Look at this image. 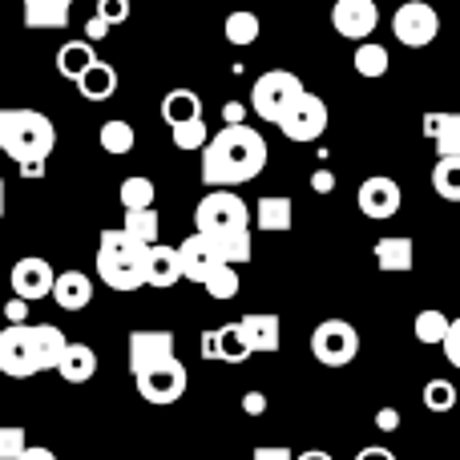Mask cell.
Masks as SVG:
<instances>
[{"label": "cell", "instance_id": "6da1fadb", "mask_svg": "<svg viewBox=\"0 0 460 460\" xmlns=\"http://www.w3.org/2000/svg\"><path fill=\"white\" fill-rule=\"evenodd\" d=\"M262 166H267V142L251 126H223L202 150V182L215 190L251 182L262 174Z\"/></svg>", "mask_w": 460, "mask_h": 460}, {"label": "cell", "instance_id": "7a4b0ae2", "mask_svg": "<svg viewBox=\"0 0 460 460\" xmlns=\"http://www.w3.org/2000/svg\"><path fill=\"white\" fill-rule=\"evenodd\" d=\"M57 150V126L40 110H0V154L21 162H49Z\"/></svg>", "mask_w": 460, "mask_h": 460}, {"label": "cell", "instance_id": "3957f363", "mask_svg": "<svg viewBox=\"0 0 460 460\" xmlns=\"http://www.w3.org/2000/svg\"><path fill=\"white\" fill-rule=\"evenodd\" d=\"M97 275L110 291H137L146 287V246L134 234H126L121 226L102 230L97 243Z\"/></svg>", "mask_w": 460, "mask_h": 460}, {"label": "cell", "instance_id": "277c9868", "mask_svg": "<svg viewBox=\"0 0 460 460\" xmlns=\"http://www.w3.org/2000/svg\"><path fill=\"white\" fill-rule=\"evenodd\" d=\"M194 230H199V234H210V238L251 230V207L230 190H210L207 199L199 202V210H194Z\"/></svg>", "mask_w": 460, "mask_h": 460}, {"label": "cell", "instance_id": "5b68a950", "mask_svg": "<svg viewBox=\"0 0 460 460\" xmlns=\"http://www.w3.org/2000/svg\"><path fill=\"white\" fill-rule=\"evenodd\" d=\"M307 93L303 89V81L295 77V73H287V69H267L259 81H254V89H251V110L259 113L262 121H270V126H279V118H283L287 110H291L299 97Z\"/></svg>", "mask_w": 460, "mask_h": 460}, {"label": "cell", "instance_id": "8992f818", "mask_svg": "<svg viewBox=\"0 0 460 460\" xmlns=\"http://www.w3.org/2000/svg\"><path fill=\"white\" fill-rule=\"evenodd\" d=\"M186 384H190V376H186V364L178 356L166 359V364H154V367H146V372L134 376L137 396H142L146 404H158V408L178 404V400L186 396Z\"/></svg>", "mask_w": 460, "mask_h": 460}, {"label": "cell", "instance_id": "52a82bcc", "mask_svg": "<svg viewBox=\"0 0 460 460\" xmlns=\"http://www.w3.org/2000/svg\"><path fill=\"white\" fill-rule=\"evenodd\" d=\"M311 356L323 367H348L359 356V332L348 319H323L311 332Z\"/></svg>", "mask_w": 460, "mask_h": 460}, {"label": "cell", "instance_id": "ba28073f", "mask_svg": "<svg viewBox=\"0 0 460 460\" xmlns=\"http://www.w3.org/2000/svg\"><path fill=\"white\" fill-rule=\"evenodd\" d=\"M392 32L404 49H424L440 37V16L429 0H404V4L392 13Z\"/></svg>", "mask_w": 460, "mask_h": 460}, {"label": "cell", "instance_id": "9c48e42d", "mask_svg": "<svg viewBox=\"0 0 460 460\" xmlns=\"http://www.w3.org/2000/svg\"><path fill=\"white\" fill-rule=\"evenodd\" d=\"M279 129H283L287 142H299V146L319 142L323 129H327V102L323 97H315V93H303L299 102L279 118Z\"/></svg>", "mask_w": 460, "mask_h": 460}, {"label": "cell", "instance_id": "30bf717a", "mask_svg": "<svg viewBox=\"0 0 460 460\" xmlns=\"http://www.w3.org/2000/svg\"><path fill=\"white\" fill-rule=\"evenodd\" d=\"M0 372L13 380H29L40 372L37 351H32V323H8L0 332Z\"/></svg>", "mask_w": 460, "mask_h": 460}, {"label": "cell", "instance_id": "8fae6325", "mask_svg": "<svg viewBox=\"0 0 460 460\" xmlns=\"http://www.w3.org/2000/svg\"><path fill=\"white\" fill-rule=\"evenodd\" d=\"M356 202H359V215H367L372 223H388V218H396L400 207H404V190H400L396 178L372 174L359 182Z\"/></svg>", "mask_w": 460, "mask_h": 460}, {"label": "cell", "instance_id": "7c38bea8", "mask_svg": "<svg viewBox=\"0 0 460 460\" xmlns=\"http://www.w3.org/2000/svg\"><path fill=\"white\" fill-rule=\"evenodd\" d=\"M57 270L49 267V259H37V254H24V259L13 262V275H8V287H13L16 299L24 303H40L53 295Z\"/></svg>", "mask_w": 460, "mask_h": 460}, {"label": "cell", "instance_id": "4fadbf2b", "mask_svg": "<svg viewBox=\"0 0 460 460\" xmlns=\"http://www.w3.org/2000/svg\"><path fill=\"white\" fill-rule=\"evenodd\" d=\"M332 29L348 40H372V32L380 29V4L376 0H335L332 8Z\"/></svg>", "mask_w": 460, "mask_h": 460}, {"label": "cell", "instance_id": "5bb4252c", "mask_svg": "<svg viewBox=\"0 0 460 460\" xmlns=\"http://www.w3.org/2000/svg\"><path fill=\"white\" fill-rule=\"evenodd\" d=\"M178 262H182V279H190V283H199V287L207 283L218 267H223L215 243H210L207 234H199V230H194L190 238H182V243H178Z\"/></svg>", "mask_w": 460, "mask_h": 460}, {"label": "cell", "instance_id": "9a60e30c", "mask_svg": "<svg viewBox=\"0 0 460 460\" xmlns=\"http://www.w3.org/2000/svg\"><path fill=\"white\" fill-rule=\"evenodd\" d=\"M174 356V332H129V372L134 376Z\"/></svg>", "mask_w": 460, "mask_h": 460}, {"label": "cell", "instance_id": "2e32d148", "mask_svg": "<svg viewBox=\"0 0 460 460\" xmlns=\"http://www.w3.org/2000/svg\"><path fill=\"white\" fill-rule=\"evenodd\" d=\"M254 351L246 343L243 327L238 323H223L215 332H202V359H223V364H246Z\"/></svg>", "mask_w": 460, "mask_h": 460}, {"label": "cell", "instance_id": "e0dca14e", "mask_svg": "<svg viewBox=\"0 0 460 460\" xmlns=\"http://www.w3.org/2000/svg\"><path fill=\"white\" fill-rule=\"evenodd\" d=\"M238 327H243L251 351L275 356V351L283 348V323H279V315H270V311H251V315L238 319Z\"/></svg>", "mask_w": 460, "mask_h": 460}, {"label": "cell", "instance_id": "ac0fdd59", "mask_svg": "<svg viewBox=\"0 0 460 460\" xmlns=\"http://www.w3.org/2000/svg\"><path fill=\"white\" fill-rule=\"evenodd\" d=\"M182 283V262H178V246H166V243H154L146 246V287H166Z\"/></svg>", "mask_w": 460, "mask_h": 460}, {"label": "cell", "instance_id": "d6986e66", "mask_svg": "<svg viewBox=\"0 0 460 460\" xmlns=\"http://www.w3.org/2000/svg\"><path fill=\"white\" fill-rule=\"evenodd\" d=\"M53 303L61 311H85L93 303V279L85 270H61L53 283Z\"/></svg>", "mask_w": 460, "mask_h": 460}, {"label": "cell", "instance_id": "ffe728a7", "mask_svg": "<svg viewBox=\"0 0 460 460\" xmlns=\"http://www.w3.org/2000/svg\"><path fill=\"white\" fill-rule=\"evenodd\" d=\"M416 262V243L408 234H388L376 243V267L388 270V275H404Z\"/></svg>", "mask_w": 460, "mask_h": 460}, {"label": "cell", "instance_id": "44dd1931", "mask_svg": "<svg viewBox=\"0 0 460 460\" xmlns=\"http://www.w3.org/2000/svg\"><path fill=\"white\" fill-rule=\"evenodd\" d=\"M424 134L437 142V158H460V113H424Z\"/></svg>", "mask_w": 460, "mask_h": 460}, {"label": "cell", "instance_id": "7402d4cb", "mask_svg": "<svg viewBox=\"0 0 460 460\" xmlns=\"http://www.w3.org/2000/svg\"><path fill=\"white\" fill-rule=\"evenodd\" d=\"M254 226L267 230V234H283V230L295 226V202L287 194H267L254 207Z\"/></svg>", "mask_w": 460, "mask_h": 460}, {"label": "cell", "instance_id": "603a6c76", "mask_svg": "<svg viewBox=\"0 0 460 460\" xmlns=\"http://www.w3.org/2000/svg\"><path fill=\"white\" fill-rule=\"evenodd\" d=\"M73 85H77V93L85 97V102H110V97L118 93V69H113L110 61H93Z\"/></svg>", "mask_w": 460, "mask_h": 460}, {"label": "cell", "instance_id": "cb8c5ba5", "mask_svg": "<svg viewBox=\"0 0 460 460\" xmlns=\"http://www.w3.org/2000/svg\"><path fill=\"white\" fill-rule=\"evenodd\" d=\"M65 348H69V340H65V332L57 323H32V351H37L40 372H57Z\"/></svg>", "mask_w": 460, "mask_h": 460}, {"label": "cell", "instance_id": "d4e9b609", "mask_svg": "<svg viewBox=\"0 0 460 460\" xmlns=\"http://www.w3.org/2000/svg\"><path fill=\"white\" fill-rule=\"evenodd\" d=\"M57 376H61L65 384H89L97 376V351L89 348V343H69L61 364H57Z\"/></svg>", "mask_w": 460, "mask_h": 460}, {"label": "cell", "instance_id": "484cf974", "mask_svg": "<svg viewBox=\"0 0 460 460\" xmlns=\"http://www.w3.org/2000/svg\"><path fill=\"white\" fill-rule=\"evenodd\" d=\"M24 4V29H61L69 24L73 0H21Z\"/></svg>", "mask_w": 460, "mask_h": 460}, {"label": "cell", "instance_id": "4316f807", "mask_svg": "<svg viewBox=\"0 0 460 460\" xmlns=\"http://www.w3.org/2000/svg\"><path fill=\"white\" fill-rule=\"evenodd\" d=\"M162 118L166 126H186V121H199L202 118V97L194 89H170L166 102H162Z\"/></svg>", "mask_w": 460, "mask_h": 460}, {"label": "cell", "instance_id": "83f0119b", "mask_svg": "<svg viewBox=\"0 0 460 460\" xmlns=\"http://www.w3.org/2000/svg\"><path fill=\"white\" fill-rule=\"evenodd\" d=\"M93 61H97V53L89 40H65V45L57 49V73L69 81H77Z\"/></svg>", "mask_w": 460, "mask_h": 460}, {"label": "cell", "instance_id": "f1b7e54d", "mask_svg": "<svg viewBox=\"0 0 460 460\" xmlns=\"http://www.w3.org/2000/svg\"><path fill=\"white\" fill-rule=\"evenodd\" d=\"M351 65H356L359 77L380 81L384 73L392 69V57H388V49L376 45V40H359V45H356V57H351Z\"/></svg>", "mask_w": 460, "mask_h": 460}, {"label": "cell", "instance_id": "f546056e", "mask_svg": "<svg viewBox=\"0 0 460 460\" xmlns=\"http://www.w3.org/2000/svg\"><path fill=\"white\" fill-rule=\"evenodd\" d=\"M223 32H226V40H230V45L246 49V45H254V40H259V32H262V21H259V16L251 13V8H234V13L226 16Z\"/></svg>", "mask_w": 460, "mask_h": 460}, {"label": "cell", "instance_id": "4dcf8cb0", "mask_svg": "<svg viewBox=\"0 0 460 460\" xmlns=\"http://www.w3.org/2000/svg\"><path fill=\"white\" fill-rule=\"evenodd\" d=\"M118 199H121V210H150L154 199H158V190H154V182L146 174H134L121 182Z\"/></svg>", "mask_w": 460, "mask_h": 460}, {"label": "cell", "instance_id": "1f68e13d", "mask_svg": "<svg viewBox=\"0 0 460 460\" xmlns=\"http://www.w3.org/2000/svg\"><path fill=\"white\" fill-rule=\"evenodd\" d=\"M121 230L126 234H134L142 246H154L158 243V230H162V218H158V210H126V223H121Z\"/></svg>", "mask_w": 460, "mask_h": 460}, {"label": "cell", "instance_id": "d6a6232c", "mask_svg": "<svg viewBox=\"0 0 460 460\" xmlns=\"http://www.w3.org/2000/svg\"><path fill=\"white\" fill-rule=\"evenodd\" d=\"M432 190L445 202H460V158H437V166H432Z\"/></svg>", "mask_w": 460, "mask_h": 460}, {"label": "cell", "instance_id": "836d02e7", "mask_svg": "<svg viewBox=\"0 0 460 460\" xmlns=\"http://www.w3.org/2000/svg\"><path fill=\"white\" fill-rule=\"evenodd\" d=\"M448 327H453V319H448L445 311L429 307V311H420V315H416L412 332H416V340H420V343H445Z\"/></svg>", "mask_w": 460, "mask_h": 460}, {"label": "cell", "instance_id": "e575fe53", "mask_svg": "<svg viewBox=\"0 0 460 460\" xmlns=\"http://www.w3.org/2000/svg\"><path fill=\"white\" fill-rule=\"evenodd\" d=\"M102 150L113 154V158L129 154V150H134V126H129V121H121V118L105 121V126H102Z\"/></svg>", "mask_w": 460, "mask_h": 460}, {"label": "cell", "instance_id": "d590c367", "mask_svg": "<svg viewBox=\"0 0 460 460\" xmlns=\"http://www.w3.org/2000/svg\"><path fill=\"white\" fill-rule=\"evenodd\" d=\"M424 408L437 412V416L453 412L456 408V384L453 380H429L424 384Z\"/></svg>", "mask_w": 460, "mask_h": 460}, {"label": "cell", "instance_id": "8d00e7d4", "mask_svg": "<svg viewBox=\"0 0 460 460\" xmlns=\"http://www.w3.org/2000/svg\"><path fill=\"white\" fill-rule=\"evenodd\" d=\"M202 287H207V295H210V299L226 303V299H234V295H238V287H243V283H238V270H234V267H226V262H223V267H218L215 275H210Z\"/></svg>", "mask_w": 460, "mask_h": 460}, {"label": "cell", "instance_id": "74e56055", "mask_svg": "<svg viewBox=\"0 0 460 460\" xmlns=\"http://www.w3.org/2000/svg\"><path fill=\"white\" fill-rule=\"evenodd\" d=\"M207 142H210V129H207V121H186V126H174V146L178 150H207Z\"/></svg>", "mask_w": 460, "mask_h": 460}, {"label": "cell", "instance_id": "f35d334b", "mask_svg": "<svg viewBox=\"0 0 460 460\" xmlns=\"http://www.w3.org/2000/svg\"><path fill=\"white\" fill-rule=\"evenodd\" d=\"M24 448H29V432L16 424H0V460H21Z\"/></svg>", "mask_w": 460, "mask_h": 460}, {"label": "cell", "instance_id": "ab89813d", "mask_svg": "<svg viewBox=\"0 0 460 460\" xmlns=\"http://www.w3.org/2000/svg\"><path fill=\"white\" fill-rule=\"evenodd\" d=\"M97 16L113 29V24H121L129 16V0H97Z\"/></svg>", "mask_w": 460, "mask_h": 460}, {"label": "cell", "instance_id": "60d3db41", "mask_svg": "<svg viewBox=\"0 0 460 460\" xmlns=\"http://www.w3.org/2000/svg\"><path fill=\"white\" fill-rule=\"evenodd\" d=\"M440 348H445V359L453 367H460V315L453 319V327H448V335H445V343H440Z\"/></svg>", "mask_w": 460, "mask_h": 460}, {"label": "cell", "instance_id": "b9f144b4", "mask_svg": "<svg viewBox=\"0 0 460 460\" xmlns=\"http://www.w3.org/2000/svg\"><path fill=\"white\" fill-rule=\"evenodd\" d=\"M251 460H295V453L283 445H262V448H254Z\"/></svg>", "mask_w": 460, "mask_h": 460}, {"label": "cell", "instance_id": "7bdbcfd3", "mask_svg": "<svg viewBox=\"0 0 460 460\" xmlns=\"http://www.w3.org/2000/svg\"><path fill=\"white\" fill-rule=\"evenodd\" d=\"M311 190H315V194H332L335 190V174H332V170H315V174H311Z\"/></svg>", "mask_w": 460, "mask_h": 460}, {"label": "cell", "instance_id": "ee69618b", "mask_svg": "<svg viewBox=\"0 0 460 460\" xmlns=\"http://www.w3.org/2000/svg\"><path fill=\"white\" fill-rule=\"evenodd\" d=\"M243 412L246 416H262V412H267V396H262V392H246V396H243Z\"/></svg>", "mask_w": 460, "mask_h": 460}, {"label": "cell", "instance_id": "f6af8a7d", "mask_svg": "<svg viewBox=\"0 0 460 460\" xmlns=\"http://www.w3.org/2000/svg\"><path fill=\"white\" fill-rule=\"evenodd\" d=\"M376 429H380V432H396L400 429V412H396V408H380V412H376Z\"/></svg>", "mask_w": 460, "mask_h": 460}, {"label": "cell", "instance_id": "bcb514c9", "mask_svg": "<svg viewBox=\"0 0 460 460\" xmlns=\"http://www.w3.org/2000/svg\"><path fill=\"white\" fill-rule=\"evenodd\" d=\"M356 460H396V453L392 448H384V445H367V448H359Z\"/></svg>", "mask_w": 460, "mask_h": 460}, {"label": "cell", "instance_id": "7dc6e473", "mask_svg": "<svg viewBox=\"0 0 460 460\" xmlns=\"http://www.w3.org/2000/svg\"><path fill=\"white\" fill-rule=\"evenodd\" d=\"M105 32H110V24H105L102 16L93 13V21L85 24V40H89V45H93V40H105Z\"/></svg>", "mask_w": 460, "mask_h": 460}, {"label": "cell", "instance_id": "c3c4849f", "mask_svg": "<svg viewBox=\"0 0 460 460\" xmlns=\"http://www.w3.org/2000/svg\"><path fill=\"white\" fill-rule=\"evenodd\" d=\"M24 315H29V303L13 295V303H8V323H24Z\"/></svg>", "mask_w": 460, "mask_h": 460}, {"label": "cell", "instance_id": "681fc988", "mask_svg": "<svg viewBox=\"0 0 460 460\" xmlns=\"http://www.w3.org/2000/svg\"><path fill=\"white\" fill-rule=\"evenodd\" d=\"M21 460H57V453H53V448H45V445H29L21 453Z\"/></svg>", "mask_w": 460, "mask_h": 460}, {"label": "cell", "instance_id": "f907efd6", "mask_svg": "<svg viewBox=\"0 0 460 460\" xmlns=\"http://www.w3.org/2000/svg\"><path fill=\"white\" fill-rule=\"evenodd\" d=\"M223 121H226V126H243V105H238V102H226V105H223Z\"/></svg>", "mask_w": 460, "mask_h": 460}, {"label": "cell", "instance_id": "816d5d0a", "mask_svg": "<svg viewBox=\"0 0 460 460\" xmlns=\"http://www.w3.org/2000/svg\"><path fill=\"white\" fill-rule=\"evenodd\" d=\"M21 174L24 178H45V162H21Z\"/></svg>", "mask_w": 460, "mask_h": 460}, {"label": "cell", "instance_id": "f5cc1de1", "mask_svg": "<svg viewBox=\"0 0 460 460\" xmlns=\"http://www.w3.org/2000/svg\"><path fill=\"white\" fill-rule=\"evenodd\" d=\"M295 460H335L332 453H323V448H307V453H299Z\"/></svg>", "mask_w": 460, "mask_h": 460}, {"label": "cell", "instance_id": "db71d44e", "mask_svg": "<svg viewBox=\"0 0 460 460\" xmlns=\"http://www.w3.org/2000/svg\"><path fill=\"white\" fill-rule=\"evenodd\" d=\"M0 215H4V182H0Z\"/></svg>", "mask_w": 460, "mask_h": 460}]
</instances>
